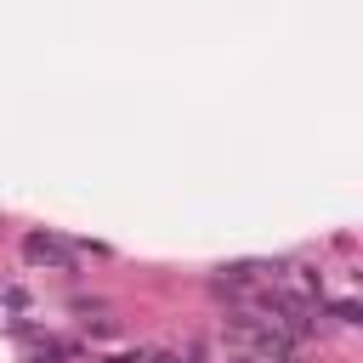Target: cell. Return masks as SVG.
I'll return each instance as SVG.
<instances>
[{
    "label": "cell",
    "mask_w": 363,
    "mask_h": 363,
    "mask_svg": "<svg viewBox=\"0 0 363 363\" xmlns=\"http://www.w3.org/2000/svg\"><path fill=\"white\" fill-rule=\"evenodd\" d=\"M23 255H28L34 267H62V272L74 267V250L57 244V238H45V233H28V238H23Z\"/></svg>",
    "instance_id": "cell-1"
},
{
    "label": "cell",
    "mask_w": 363,
    "mask_h": 363,
    "mask_svg": "<svg viewBox=\"0 0 363 363\" xmlns=\"http://www.w3.org/2000/svg\"><path fill=\"white\" fill-rule=\"evenodd\" d=\"M329 312H335V318H340V323H357V301H335V306H329Z\"/></svg>",
    "instance_id": "cell-2"
},
{
    "label": "cell",
    "mask_w": 363,
    "mask_h": 363,
    "mask_svg": "<svg viewBox=\"0 0 363 363\" xmlns=\"http://www.w3.org/2000/svg\"><path fill=\"white\" fill-rule=\"evenodd\" d=\"M108 363H136V357H108Z\"/></svg>",
    "instance_id": "cell-3"
}]
</instances>
